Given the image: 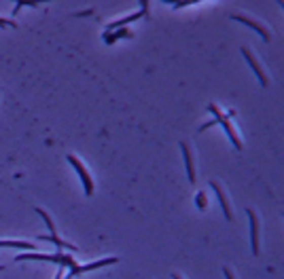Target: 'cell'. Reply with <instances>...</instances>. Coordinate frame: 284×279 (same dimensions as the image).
<instances>
[{
	"mask_svg": "<svg viewBox=\"0 0 284 279\" xmlns=\"http://www.w3.org/2000/svg\"><path fill=\"white\" fill-rule=\"evenodd\" d=\"M208 110H210L212 114H215V123H219V125H223V127H225V131H227V136H229L231 144H233V146L240 150V148H242V140H240V136H238V133H235L233 125L229 123V118L225 116V114H221V110H219V108H217L215 104H210V106H208Z\"/></svg>",
	"mask_w": 284,
	"mask_h": 279,
	"instance_id": "obj_1",
	"label": "cell"
},
{
	"mask_svg": "<svg viewBox=\"0 0 284 279\" xmlns=\"http://www.w3.org/2000/svg\"><path fill=\"white\" fill-rule=\"evenodd\" d=\"M66 159H68V163L75 167V172L79 174V178H81V182H83V188H85V195L89 197V195H93V180H91V176H89V172H87V167L83 165L75 154H66Z\"/></svg>",
	"mask_w": 284,
	"mask_h": 279,
	"instance_id": "obj_2",
	"label": "cell"
},
{
	"mask_svg": "<svg viewBox=\"0 0 284 279\" xmlns=\"http://www.w3.org/2000/svg\"><path fill=\"white\" fill-rule=\"evenodd\" d=\"M240 51L244 53V57H246V62L251 64V68L255 70V74H257L259 83H261V85H267V76H265V72L261 70V66H259V62H257V59H255V55L251 53V49H246V47H242Z\"/></svg>",
	"mask_w": 284,
	"mask_h": 279,
	"instance_id": "obj_3",
	"label": "cell"
},
{
	"mask_svg": "<svg viewBox=\"0 0 284 279\" xmlns=\"http://www.w3.org/2000/svg\"><path fill=\"white\" fill-rule=\"evenodd\" d=\"M248 214V220H251V241H253V254L257 256L259 254V220L253 210H246Z\"/></svg>",
	"mask_w": 284,
	"mask_h": 279,
	"instance_id": "obj_4",
	"label": "cell"
},
{
	"mask_svg": "<svg viewBox=\"0 0 284 279\" xmlns=\"http://www.w3.org/2000/svg\"><path fill=\"white\" fill-rule=\"evenodd\" d=\"M181 150H183V156H185V163H187V178H189V182H195V163H193V154H191V150H189V146L185 142H181Z\"/></svg>",
	"mask_w": 284,
	"mask_h": 279,
	"instance_id": "obj_5",
	"label": "cell"
},
{
	"mask_svg": "<svg viewBox=\"0 0 284 279\" xmlns=\"http://www.w3.org/2000/svg\"><path fill=\"white\" fill-rule=\"evenodd\" d=\"M117 258H104V260H98V262H91V264H85V266H75L73 273H68V277H73L77 273H85V271H93V269H100V266H106V264H115Z\"/></svg>",
	"mask_w": 284,
	"mask_h": 279,
	"instance_id": "obj_6",
	"label": "cell"
},
{
	"mask_svg": "<svg viewBox=\"0 0 284 279\" xmlns=\"http://www.w3.org/2000/svg\"><path fill=\"white\" fill-rule=\"evenodd\" d=\"M210 188H215V192H217V197H219V201H221V208H223V214H225V218L227 220H231V208H229V201H227V197H225V192L221 190V186L217 184V182H210Z\"/></svg>",
	"mask_w": 284,
	"mask_h": 279,
	"instance_id": "obj_7",
	"label": "cell"
},
{
	"mask_svg": "<svg viewBox=\"0 0 284 279\" xmlns=\"http://www.w3.org/2000/svg\"><path fill=\"white\" fill-rule=\"evenodd\" d=\"M147 13V3H142V11H136V13H132V15H127L125 19H119V21H113V23H109V30H119L121 26H125V23H129V21H134V19H140L142 15Z\"/></svg>",
	"mask_w": 284,
	"mask_h": 279,
	"instance_id": "obj_8",
	"label": "cell"
},
{
	"mask_svg": "<svg viewBox=\"0 0 284 279\" xmlns=\"http://www.w3.org/2000/svg\"><path fill=\"white\" fill-rule=\"evenodd\" d=\"M233 19H238V21H242V23H246V26L248 28H253L255 32H259V34H261L263 36V41H269L271 38V36H269V32L261 26V23H257V21H253V19H248V17H244V15H233Z\"/></svg>",
	"mask_w": 284,
	"mask_h": 279,
	"instance_id": "obj_9",
	"label": "cell"
},
{
	"mask_svg": "<svg viewBox=\"0 0 284 279\" xmlns=\"http://www.w3.org/2000/svg\"><path fill=\"white\" fill-rule=\"evenodd\" d=\"M0 248H21V250H34V244H28V241H5V239H0Z\"/></svg>",
	"mask_w": 284,
	"mask_h": 279,
	"instance_id": "obj_10",
	"label": "cell"
},
{
	"mask_svg": "<svg viewBox=\"0 0 284 279\" xmlns=\"http://www.w3.org/2000/svg\"><path fill=\"white\" fill-rule=\"evenodd\" d=\"M37 214L43 218V220H45V224L47 226H49V230H51V235H55V224H53V220H51V218H49V214H47V212H43V210H37Z\"/></svg>",
	"mask_w": 284,
	"mask_h": 279,
	"instance_id": "obj_11",
	"label": "cell"
},
{
	"mask_svg": "<svg viewBox=\"0 0 284 279\" xmlns=\"http://www.w3.org/2000/svg\"><path fill=\"white\" fill-rule=\"evenodd\" d=\"M117 36H123V38H129V36H132V32H129V30H119L117 34H106V41L113 43V38H117Z\"/></svg>",
	"mask_w": 284,
	"mask_h": 279,
	"instance_id": "obj_12",
	"label": "cell"
},
{
	"mask_svg": "<svg viewBox=\"0 0 284 279\" xmlns=\"http://www.w3.org/2000/svg\"><path fill=\"white\" fill-rule=\"evenodd\" d=\"M195 201H197V208H199V210H206V205H208V199H206V195H204V192H197Z\"/></svg>",
	"mask_w": 284,
	"mask_h": 279,
	"instance_id": "obj_13",
	"label": "cell"
},
{
	"mask_svg": "<svg viewBox=\"0 0 284 279\" xmlns=\"http://www.w3.org/2000/svg\"><path fill=\"white\" fill-rule=\"evenodd\" d=\"M23 7H37V3H19L15 9H13V15H17L19 13V11L23 9Z\"/></svg>",
	"mask_w": 284,
	"mask_h": 279,
	"instance_id": "obj_14",
	"label": "cell"
},
{
	"mask_svg": "<svg viewBox=\"0 0 284 279\" xmlns=\"http://www.w3.org/2000/svg\"><path fill=\"white\" fill-rule=\"evenodd\" d=\"M3 26H15V23L9 21V19H0V28H3Z\"/></svg>",
	"mask_w": 284,
	"mask_h": 279,
	"instance_id": "obj_15",
	"label": "cell"
},
{
	"mask_svg": "<svg viewBox=\"0 0 284 279\" xmlns=\"http://www.w3.org/2000/svg\"><path fill=\"white\" fill-rule=\"evenodd\" d=\"M223 273H225V277H227V279H233V275H231V271L227 269V266H225V269H223Z\"/></svg>",
	"mask_w": 284,
	"mask_h": 279,
	"instance_id": "obj_16",
	"label": "cell"
},
{
	"mask_svg": "<svg viewBox=\"0 0 284 279\" xmlns=\"http://www.w3.org/2000/svg\"><path fill=\"white\" fill-rule=\"evenodd\" d=\"M172 279H181V277L179 275H172Z\"/></svg>",
	"mask_w": 284,
	"mask_h": 279,
	"instance_id": "obj_17",
	"label": "cell"
},
{
	"mask_svg": "<svg viewBox=\"0 0 284 279\" xmlns=\"http://www.w3.org/2000/svg\"><path fill=\"white\" fill-rule=\"evenodd\" d=\"M3 269H5V266H3V264H0V271H3Z\"/></svg>",
	"mask_w": 284,
	"mask_h": 279,
	"instance_id": "obj_18",
	"label": "cell"
}]
</instances>
